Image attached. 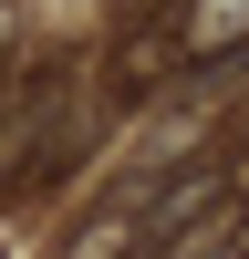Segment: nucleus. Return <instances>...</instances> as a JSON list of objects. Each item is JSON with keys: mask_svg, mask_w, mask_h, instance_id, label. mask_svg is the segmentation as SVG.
I'll return each instance as SVG.
<instances>
[{"mask_svg": "<svg viewBox=\"0 0 249 259\" xmlns=\"http://www.w3.org/2000/svg\"><path fill=\"white\" fill-rule=\"evenodd\" d=\"M177 259H197V249H177Z\"/></svg>", "mask_w": 249, "mask_h": 259, "instance_id": "1", "label": "nucleus"}]
</instances>
